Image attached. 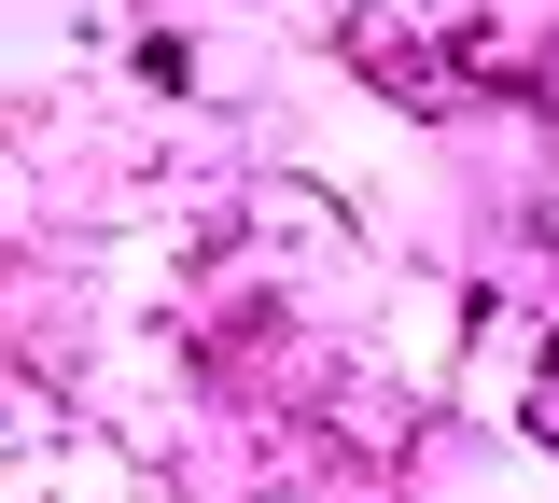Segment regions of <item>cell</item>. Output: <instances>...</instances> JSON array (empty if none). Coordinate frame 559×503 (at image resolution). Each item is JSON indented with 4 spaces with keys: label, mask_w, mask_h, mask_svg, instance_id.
Returning a JSON list of instances; mask_svg holds the SVG:
<instances>
[{
    "label": "cell",
    "mask_w": 559,
    "mask_h": 503,
    "mask_svg": "<svg viewBox=\"0 0 559 503\" xmlns=\"http://www.w3.org/2000/svg\"><path fill=\"white\" fill-rule=\"evenodd\" d=\"M336 43H349V57H364V71H378V84H392V98H419V112L448 98V84H433V57H419V43H406V28H392V14H349Z\"/></svg>",
    "instance_id": "cell-1"
},
{
    "label": "cell",
    "mask_w": 559,
    "mask_h": 503,
    "mask_svg": "<svg viewBox=\"0 0 559 503\" xmlns=\"http://www.w3.org/2000/svg\"><path fill=\"white\" fill-rule=\"evenodd\" d=\"M532 84H546V98H559V43H546V71H532Z\"/></svg>",
    "instance_id": "cell-2"
}]
</instances>
